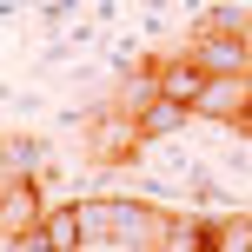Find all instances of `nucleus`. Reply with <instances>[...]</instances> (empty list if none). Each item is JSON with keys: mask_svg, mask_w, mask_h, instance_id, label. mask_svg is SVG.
<instances>
[{"mask_svg": "<svg viewBox=\"0 0 252 252\" xmlns=\"http://www.w3.org/2000/svg\"><path fill=\"white\" fill-rule=\"evenodd\" d=\"M232 133H246V139H252V87H246V106L232 113Z\"/></svg>", "mask_w": 252, "mask_h": 252, "instance_id": "obj_6", "label": "nucleus"}, {"mask_svg": "<svg viewBox=\"0 0 252 252\" xmlns=\"http://www.w3.org/2000/svg\"><path fill=\"white\" fill-rule=\"evenodd\" d=\"M246 87H252V73H213L192 113H199V120H219V126H232V113L246 106Z\"/></svg>", "mask_w": 252, "mask_h": 252, "instance_id": "obj_3", "label": "nucleus"}, {"mask_svg": "<svg viewBox=\"0 0 252 252\" xmlns=\"http://www.w3.org/2000/svg\"><path fill=\"white\" fill-rule=\"evenodd\" d=\"M206 252H252V213L206 219Z\"/></svg>", "mask_w": 252, "mask_h": 252, "instance_id": "obj_5", "label": "nucleus"}, {"mask_svg": "<svg viewBox=\"0 0 252 252\" xmlns=\"http://www.w3.org/2000/svg\"><path fill=\"white\" fill-rule=\"evenodd\" d=\"M186 120H192V106L166 100V93H153V87H146V100L133 106V126H139V139H146V146H153V139H166V133H179Z\"/></svg>", "mask_w": 252, "mask_h": 252, "instance_id": "obj_4", "label": "nucleus"}, {"mask_svg": "<svg viewBox=\"0 0 252 252\" xmlns=\"http://www.w3.org/2000/svg\"><path fill=\"white\" fill-rule=\"evenodd\" d=\"M40 226H47V206H40V186L13 173L7 186H0V239H7L13 252H20V246H27V232H40Z\"/></svg>", "mask_w": 252, "mask_h": 252, "instance_id": "obj_2", "label": "nucleus"}, {"mask_svg": "<svg viewBox=\"0 0 252 252\" xmlns=\"http://www.w3.org/2000/svg\"><path fill=\"white\" fill-rule=\"evenodd\" d=\"M186 53L206 66V73H252V40H246L239 20H226V13H213V20L186 40Z\"/></svg>", "mask_w": 252, "mask_h": 252, "instance_id": "obj_1", "label": "nucleus"}]
</instances>
